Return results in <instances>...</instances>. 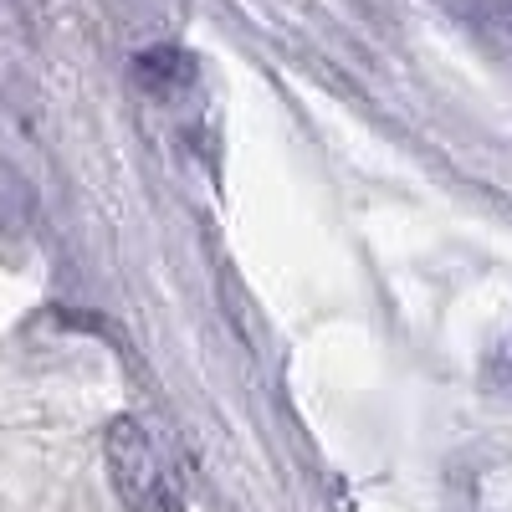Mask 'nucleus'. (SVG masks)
I'll use <instances>...</instances> for the list:
<instances>
[{
  "instance_id": "nucleus-1",
  "label": "nucleus",
  "mask_w": 512,
  "mask_h": 512,
  "mask_svg": "<svg viewBox=\"0 0 512 512\" xmlns=\"http://www.w3.org/2000/svg\"><path fill=\"white\" fill-rule=\"evenodd\" d=\"M108 482L123 512H185V477L154 425L123 415L108 425Z\"/></svg>"
},
{
  "instance_id": "nucleus-2",
  "label": "nucleus",
  "mask_w": 512,
  "mask_h": 512,
  "mask_svg": "<svg viewBox=\"0 0 512 512\" xmlns=\"http://www.w3.org/2000/svg\"><path fill=\"white\" fill-rule=\"evenodd\" d=\"M134 77H139V88H149L154 98H180L185 88H195V57L180 52V47H154V52H139L134 62Z\"/></svg>"
},
{
  "instance_id": "nucleus-3",
  "label": "nucleus",
  "mask_w": 512,
  "mask_h": 512,
  "mask_svg": "<svg viewBox=\"0 0 512 512\" xmlns=\"http://www.w3.org/2000/svg\"><path fill=\"white\" fill-rule=\"evenodd\" d=\"M507 379H512V354H507Z\"/></svg>"
}]
</instances>
